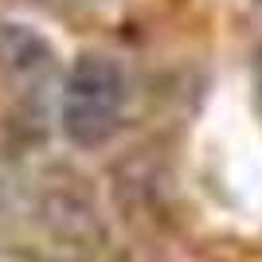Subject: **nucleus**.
I'll use <instances>...</instances> for the list:
<instances>
[{"label":"nucleus","instance_id":"nucleus-1","mask_svg":"<svg viewBox=\"0 0 262 262\" xmlns=\"http://www.w3.org/2000/svg\"><path fill=\"white\" fill-rule=\"evenodd\" d=\"M125 75L110 55H78L63 78L59 125L75 145H102L121 121Z\"/></svg>","mask_w":262,"mask_h":262},{"label":"nucleus","instance_id":"nucleus-2","mask_svg":"<svg viewBox=\"0 0 262 262\" xmlns=\"http://www.w3.org/2000/svg\"><path fill=\"white\" fill-rule=\"evenodd\" d=\"M0 71L12 82H43L55 71V47L43 39V32H35L32 24L4 20L0 24Z\"/></svg>","mask_w":262,"mask_h":262}]
</instances>
